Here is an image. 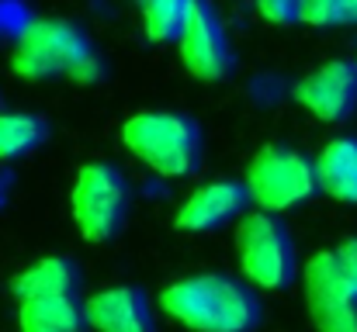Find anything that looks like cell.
<instances>
[{
  "label": "cell",
  "mask_w": 357,
  "mask_h": 332,
  "mask_svg": "<svg viewBox=\"0 0 357 332\" xmlns=\"http://www.w3.org/2000/svg\"><path fill=\"white\" fill-rule=\"evenodd\" d=\"M250 194H246V184L236 180H215V184H205L198 187L177 212V228L181 232H212L226 221H233L243 215Z\"/></svg>",
  "instance_id": "10"
},
{
  "label": "cell",
  "mask_w": 357,
  "mask_h": 332,
  "mask_svg": "<svg viewBox=\"0 0 357 332\" xmlns=\"http://www.w3.org/2000/svg\"><path fill=\"white\" fill-rule=\"evenodd\" d=\"M45 139V121L21 111H0V163L31 152Z\"/></svg>",
  "instance_id": "15"
},
{
  "label": "cell",
  "mask_w": 357,
  "mask_h": 332,
  "mask_svg": "<svg viewBox=\"0 0 357 332\" xmlns=\"http://www.w3.org/2000/svg\"><path fill=\"white\" fill-rule=\"evenodd\" d=\"M125 149L160 177H188L202 163V128L177 111H142L121 125Z\"/></svg>",
  "instance_id": "2"
},
{
  "label": "cell",
  "mask_w": 357,
  "mask_h": 332,
  "mask_svg": "<svg viewBox=\"0 0 357 332\" xmlns=\"http://www.w3.org/2000/svg\"><path fill=\"white\" fill-rule=\"evenodd\" d=\"M298 21H305V24H316V28L344 24V7H340V0H302Z\"/></svg>",
  "instance_id": "17"
},
{
  "label": "cell",
  "mask_w": 357,
  "mask_h": 332,
  "mask_svg": "<svg viewBox=\"0 0 357 332\" xmlns=\"http://www.w3.org/2000/svg\"><path fill=\"white\" fill-rule=\"evenodd\" d=\"M340 7H344V21L357 24V0H340Z\"/></svg>",
  "instance_id": "20"
},
{
  "label": "cell",
  "mask_w": 357,
  "mask_h": 332,
  "mask_svg": "<svg viewBox=\"0 0 357 332\" xmlns=\"http://www.w3.org/2000/svg\"><path fill=\"white\" fill-rule=\"evenodd\" d=\"M0 194H3V191H0Z\"/></svg>",
  "instance_id": "21"
},
{
  "label": "cell",
  "mask_w": 357,
  "mask_h": 332,
  "mask_svg": "<svg viewBox=\"0 0 357 332\" xmlns=\"http://www.w3.org/2000/svg\"><path fill=\"white\" fill-rule=\"evenodd\" d=\"M302 287L316 332H357V291L347 284L333 249L309 256Z\"/></svg>",
  "instance_id": "7"
},
{
  "label": "cell",
  "mask_w": 357,
  "mask_h": 332,
  "mask_svg": "<svg viewBox=\"0 0 357 332\" xmlns=\"http://www.w3.org/2000/svg\"><path fill=\"white\" fill-rule=\"evenodd\" d=\"M80 287V274L70 260L63 256H45L38 263H31L28 270H21L10 280V291L17 301H35V298H66L77 294Z\"/></svg>",
  "instance_id": "13"
},
{
  "label": "cell",
  "mask_w": 357,
  "mask_h": 332,
  "mask_svg": "<svg viewBox=\"0 0 357 332\" xmlns=\"http://www.w3.org/2000/svg\"><path fill=\"white\" fill-rule=\"evenodd\" d=\"M142 3V31L153 42H170L181 35L184 14L191 0H139Z\"/></svg>",
  "instance_id": "16"
},
{
  "label": "cell",
  "mask_w": 357,
  "mask_h": 332,
  "mask_svg": "<svg viewBox=\"0 0 357 332\" xmlns=\"http://www.w3.org/2000/svg\"><path fill=\"white\" fill-rule=\"evenodd\" d=\"M316 180L319 191L344 201L357 205V139L354 135H340L333 142L323 145L319 159H316Z\"/></svg>",
  "instance_id": "12"
},
{
  "label": "cell",
  "mask_w": 357,
  "mask_h": 332,
  "mask_svg": "<svg viewBox=\"0 0 357 332\" xmlns=\"http://www.w3.org/2000/svg\"><path fill=\"white\" fill-rule=\"evenodd\" d=\"M316 191V159L288 145H264L246 166V194L271 215L305 205Z\"/></svg>",
  "instance_id": "4"
},
{
  "label": "cell",
  "mask_w": 357,
  "mask_h": 332,
  "mask_svg": "<svg viewBox=\"0 0 357 332\" xmlns=\"http://www.w3.org/2000/svg\"><path fill=\"white\" fill-rule=\"evenodd\" d=\"M257 10L271 24H291V21H298L302 0H257Z\"/></svg>",
  "instance_id": "18"
},
{
  "label": "cell",
  "mask_w": 357,
  "mask_h": 332,
  "mask_svg": "<svg viewBox=\"0 0 357 332\" xmlns=\"http://www.w3.org/2000/svg\"><path fill=\"white\" fill-rule=\"evenodd\" d=\"M160 305L191 332H250L260 322V298L226 274L184 277L160 294Z\"/></svg>",
  "instance_id": "1"
},
{
  "label": "cell",
  "mask_w": 357,
  "mask_h": 332,
  "mask_svg": "<svg viewBox=\"0 0 357 332\" xmlns=\"http://www.w3.org/2000/svg\"><path fill=\"white\" fill-rule=\"evenodd\" d=\"M91 52H94L91 38L73 21L38 17L17 28L10 66L24 80H52V77H70V70Z\"/></svg>",
  "instance_id": "3"
},
{
  "label": "cell",
  "mask_w": 357,
  "mask_h": 332,
  "mask_svg": "<svg viewBox=\"0 0 357 332\" xmlns=\"http://www.w3.org/2000/svg\"><path fill=\"white\" fill-rule=\"evenodd\" d=\"M181 59L191 77L198 80H222L233 70V45L229 35L208 0H191L181 35H177Z\"/></svg>",
  "instance_id": "8"
},
{
  "label": "cell",
  "mask_w": 357,
  "mask_h": 332,
  "mask_svg": "<svg viewBox=\"0 0 357 332\" xmlns=\"http://www.w3.org/2000/svg\"><path fill=\"white\" fill-rule=\"evenodd\" d=\"M333 253H337V263H340V270H344L347 284L357 291V235L354 239H344Z\"/></svg>",
  "instance_id": "19"
},
{
  "label": "cell",
  "mask_w": 357,
  "mask_h": 332,
  "mask_svg": "<svg viewBox=\"0 0 357 332\" xmlns=\"http://www.w3.org/2000/svg\"><path fill=\"white\" fill-rule=\"evenodd\" d=\"M21 332H87V312L77 294L66 298H35L17 308Z\"/></svg>",
  "instance_id": "14"
},
{
  "label": "cell",
  "mask_w": 357,
  "mask_h": 332,
  "mask_svg": "<svg viewBox=\"0 0 357 332\" xmlns=\"http://www.w3.org/2000/svg\"><path fill=\"white\" fill-rule=\"evenodd\" d=\"M94 332H153L149 298L139 287H105L84 301Z\"/></svg>",
  "instance_id": "11"
},
{
  "label": "cell",
  "mask_w": 357,
  "mask_h": 332,
  "mask_svg": "<svg viewBox=\"0 0 357 332\" xmlns=\"http://www.w3.org/2000/svg\"><path fill=\"white\" fill-rule=\"evenodd\" d=\"M236 253L243 277L257 287L278 291L288 287L295 277V246L288 228L271 212L243 215L236 225Z\"/></svg>",
  "instance_id": "5"
},
{
  "label": "cell",
  "mask_w": 357,
  "mask_h": 332,
  "mask_svg": "<svg viewBox=\"0 0 357 332\" xmlns=\"http://www.w3.org/2000/svg\"><path fill=\"white\" fill-rule=\"evenodd\" d=\"M70 208H73V221L87 242H108L125 225L128 184L112 163H87L77 173Z\"/></svg>",
  "instance_id": "6"
},
{
  "label": "cell",
  "mask_w": 357,
  "mask_h": 332,
  "mask_svg": "<svg viewBox=\"0 0 357 332\" xmlns=\"http://www.w3.org/2000/svg\"><path fill=\"white\" fill-rule=\"evenodd\" d=\"M295 101L319 121H347L357 108V63L333 59L295 84Z\"/></svg>",
  "instance_id": "9"
}]
</instances>
